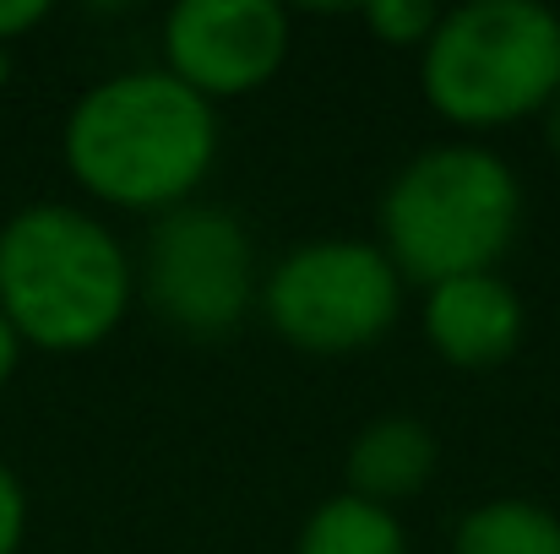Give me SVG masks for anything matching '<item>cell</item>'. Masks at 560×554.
I'll list each match as a JSON object with an SVG mask.
<instances>
[{"label":"cell","mask_w":560,"mask_h":554,"mask_svg":"<svg viewBox=\"0 0 560 554\" xmlns=\"http://www.w3.org/2000/svg\"><path fill=\"white\" fill-rule=\"evenodd\" d=\"M218 158V109L170 71H120L66 120V164L109 207H186Z\"/></svg>","instance_id":"obj_1"},{"label":"cell","mask_w":560,"mask_h":554,"mask_svg":"<svg viewBox=\"0 0 560 554\" xmlns=\"http://www.w3.org/2000/svg\"><path fill=\"white\" fill-rule=\"evenodd\" d=\"M131 256L120 239L66 201H33L0 228V316L49 354L104 343L131 310Z\"/></svg>","instance_id":"obj_2"},{"label":"cell","mask_w":560,"mask_h":554,"mask_svg":"<svg viewBox=\"0 0 560 554\" xmlns=\"http://www.w3.org/2000/svg\"><path fill=\"white\" fill-rule=\"evenodd\" d=\"M523 217V185L512 164L474 142L424 148L381 196V250L397 278L446 283L495 272Z\"/></svg>","instance_id":"obj_3"},{"label":"cell","mask_w":560,"mask_h":554,"mask_svg":"<svg viewBox=\"0 0 560 554\" xmlns=\"http://www.w3.org/2000/svg\"><path fill=\"white\" fill-rule=\"evenodd\" d=\"M419 76L435 115L468 131L545 115L560 93V16L534 0H468L424 38Z\"/></svg>","instance_id":"obj_4"},{"label":"cell","mask_w":560,"mask_h":554,"mask_svg":"<svg viewBox=\"0 0 560 554\" xmlns=\"http://www.w3.org/2000/svg\"><path fill=\"white\" fill-rule=\"evenodd\" d=\"M261 305L283 343L305 354H360L397 321L402 278L381 245L311 239L272 267Z\"/></svg>","instance_id":"obj_5"},{"label":"cell","mask_w":560,"mask_h":554,"mask_svg":"<svg viewBox=\"0 0 560 554\" xmlns=\"http://www.w3.org/2000/svg\"><path fill=\"white\" fill-rule=\"evenodd\" d=\"M148 305L190 338H223L256 299V250L229 207H170L148 228L142 250Z\"/></svg>","instance_id":"obj_6"},{"label":"cell","mask_w":560,"mask_h":554,"mask_svg":"<svg viewBox=\"0 0 560 554\" xmlns=\"http://www.w3.org/2000/svg\"><path fill=\"white\" fill-rule=\"evenodd\" d=\"M170 76L196 98H240L278 76L289 55V16L272 0H180L164 22Z\"/></svg>","instance_id":"obj_7"},{"label":"cell","mask_w":560,"mask_h":554,"mask_svg":"<svg viewBox=\"0 0 560 554\" xmlns=\"http://www.w3.org/2000/svg\"><path fill=\"white\" fill-rule=\"evenodd\" d=\"M424 332H430V343L446 365L490 369L512 359V349L523 338V299L495 272L446 278V283H430Z\"/></svg>","instance_id":"obj_8"},{"label":"cell","mask_w":560,"mask_h":554,"mask_svg":"<svg viewBox=\"0 0 560 554\" xmlns=\"http://www.w3.org/2000/svg\"><path fill=\"white\" fill-rule=\"evenodd\" d=\"M430 473H435V435L424 419H408V413L371 419L349 446V495L375 500L386 511L392 500L419 495Z\"/></svg>","instance_id":"obj_9"},{"label":"cell","mask_w":560,"mask_h":554,"mask_svg":"<svg viewBox=\"0 0 560 554\" xmlns=\"http://www.w3.org/2000/svg\"><path fill=\"white\" fill-rule=\"evenodd\" d=\"M294 554H408L397 517L360 495H332L300 528Z\"/></svg>","instance_id":"obj_10"},{"label":"cell","mask_w":560,"mask_h":554,"mask_svg":"<svg viewBox=\"0 0 560 554\" xmlns=\"http://www.w3.org/2000/svg\"><path fill=\"white\" fill-rule=\"evenodd\" d=\"M452 554H560V517L534 500H485L457 522Z\"/></svg>","instance_id":"obj_11"},{"label":"cell","mask_w":560,"mask_h":554,"mask_svg":"<svg viewBox=\"0 0 560 554\" xmlns=\"http://www.w3.org/2000/svg\"><path fill=\"white\" fill-rule=\"evenodd\" d=\"M365 22H371L375 38H386V44H419L424 49V38L435 33L441 11L424 5V0H375V5H365Z\"/></svg>","instance_id":"obj_12"},{"label":"cell","mask_w":560,"mask_h":554,"mask_svg":"<svg viewBox=\"0 0 560 554\" xmlns=\"http://www.w3.org/2000/svg\"><path fill=\"white\" fill-rule=\"evenodd\" d=\"M22 533H27V495H22L16 473L0 462V554H16Z\"/></svg>","instance_id":"obj_13"},{"label":"cell","mask_w":560,"mask_h":554,"mask_svg":"<svg viewBox=\"0 0 560 554\" xmlns=\"http://www.w3.org/2000/svg\"><path fill=\"white\" fill-rule=\"evenodd\" d=\"M44 16H49V5H44V0H0V49H5L16 33L38 27Z\"/></svg>","instance_id":"obj_14"},{"label":"cell","mask_w":560,"mask_h":554,"mask_svg":"<svg viewBox=\"0 0 560 554\" xmlns=\"http://www.w3.org/2000/svg\"><path fill=\"white\" fill-rule=\"evenodd\" d=\"M16 354H22V338L11 332V321L0 316V386L11 380V369H16Z\"/></svg>","instance_id":"obj_15"},{"label":"cell","mask_w":560,"mask_h":554,"mask_svg":"<svg viewBox=\"0 0 560 554\" xmlns=\"http://www.w3.org/2000/svg\"><path fill=\"white\" fill-rule=\"evenodd\" d=\"M545 148L560 158V93L550 98V109H545Z\"/></svg>","instance_id":"obj_16"},{"label":"cell","mask_w":560,"mask_h":554,"mask_svg":"<svg viewBox=\"0 0 560 554\" xmlns=\"http://www.w3.org/2000/svg\"><path fill=\"white\" fill-rule=\"evenodd\" d=\"M5 76H11V60H5V49H0V82H5Z\"/></svg>","instance_id":"obj_17"}]
</instances>
